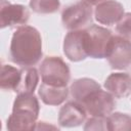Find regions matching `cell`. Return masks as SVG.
Masks as SVG:
<instances>
[{
    "instance_id": "obj_20",
    "label": "cell",
    "mask_w": 131,
    "mask_h": 131,
    "mask_svg": "<svg viewBox=\"0 0 131 131\" xmlns=\"http://www.w3.org/2000/svg\"><path fill=\"white\" fill-rule=\"evenodd\" d=\"M84 130H108L107 117H91L87 120Z\"/></svg>"
},
{
    "instance_id": "obj_4",
    "label": "cell",
    "mask_w": 131,
    "mask_h": 131,
    "mask_svg": "<svg viewBox=\"0 0 131 131\" xmlns=\"http://www.w3.org/2000/svg\"><path fill=\"white\" fill-rule=\"evenodd\" d=\"M61 21L66 29L70 31L81 30L92 23L91 5L78 1L67 6L61 12Z\"/></svg>"
},
{
    "instance_id": "obj_13",
    "label": "cell",
    "mask_w": 131,
    "mask_h": 131,
    "mask_svg": "<svg viewBox=\"0 0 131 131\" xmlns=\"http://www.w3.org/2000/svg\"><path fill=\"white\" fill-rule=\"evenodd\" d=\"M38 94L41 100L48 105H59L61 104L69 95V89L67 86L58 87L42 83L39 87Z\"/></svg>"
},
{
    "instance_id": "obj_6",
    "label": "cell",
    "mask_w": 131,
    "mask_h": 131,
    "mask_svg": "<svg viewBox=\"0 0 131 131\" xmlns=\"http://www.w3.org/2000/svg\"><path fill=\"white\" fill-rule=\"evenodd\" d=\"M81 104L86 113L92 117H107L116 107L115 97L110 92L101 90V88L90 93Z\"/></svg>"
},
{
    "instance_id": "obj_18",
    "label": "cell",
    "mask_w": 131,
    "mask_h": 131,
    "mask_svg": "<svg viewBox=\"0 0 131 131\" xmlns=\"http://www.w3.org/2000/svg\"><path fill=\"white\" fill-rule=\"evenodd\" d=\"M30 7L36 13L50 14L55 13L59 7V0H30Z\"/></svg>"
},
{
    "instance_id": "obj_7",
    "label": "cell",
    "mask_w": 131,
    "mask_h": 131,
    "mask_svg": "<svg viewBox=\"0 0 131 131\" xmlns=\"http://www.w3.org/2000/svg\"><path fill=\"white\" fill-rule=\"evenodd\" d=\"M105 58L112 69L124 70L131 64V42L122 36H113Z\"/></svg>"
},
{
    "instance_id": "obj_19",
    "label": "cell",
    "mask_w": 131,
    "mask_h": 131,
    "mask_svg": "<svg viewBox=\"0 0 131 131\" xmlns=\"http://www.w3.org/2000/svg\"><path fill=\"white\" fill-rule=\"evenodd\" d=\"M116 30L120 36L131 40V12L124 13L122 18L117 23Z\"/></svg>"
},
{
    "instance_id": "obj_11",
    "label": "cell",
    "mask_w": 131,
    "mask_h": 131,
    "mask_svg": "<svg viewBox=\"0 0 131 131\" xmlns=\"http://www.w3.org/2000/svg\"><path fill=\"white\" fill-rule=\"evenodd\" d=\"M86 111L77 101H69L63 104L58 114V123L61 127L73 128L82 125L86 120Z\"/></svg>"
},
{
    "instance_id": "obj_9",
    "label": "cell",
    "mask_w": 131,
    "mask_h": 131,
    "mask_svg": "<svg viewBox=\"0 0 131 131\" xmlns=\"http://www.w3.org/2000/svg\"><path fill=\"white\" fill-rule=\"evenodd\" d=\"M30 18V12L25 5L11 4L7 0H1L0 19L1 28L26 25Z\"/></svg>"
},
{
    "instance_id": "obj_2",
    "label": "cell",
    "mask_w": 131,
    "mask_h": 131,
    "mask_svg": "<svg viewBox=\"0 0 131 131\" xmlns=\"http://www.w3.org/2000/svg\"><path fill=\"white\" fill-rule=\"evenodd\" d=\"M39 112L40 104L34 93H18L13 102L12 113L7 119V129L11 131L35 130Z\"/></svg>"
},
{
    "instance_id": "obj_15",
    "label": "cell",
    "mask_w": 131,
    "mask_h": 131,
    "mask_svg": "<svg viewBox=\"0 0 131 131\" xmlns=\"http://www.w3.org/2000/svg\"><path fill=\"white\" fill-rule=\"evenodd\" d=\"M21 72L19 69H16L9 64H3L1 68L0 74V87L2 90L14 91L16 90Z\"/></svg>"
},
{
    "instance_id": "obj_8",
    "label": "cell",
    "mask_w": 131,
    "mask_h": 131,
    "mask_svg": "<svg viewBox=\"0 0 131 131\" xmlns=\"http://www.w3.org/2000/svg\"><path fill=\"white\" fill-rule=\"evenodd\" d=\"M63 53L72 61H81L88 56L86 30H74L66 35Z\"/></svg>"
},
{
    "instance_id": "obj_10",
    "label": "cell",
    "mask_w": 131,
    "mask_h": 131,
    "mask_svg": "<svg viewBox=\"0 0 131 131\" xmlns=\"http://www.w3.org/2000/svg\"><path fill=\"white\" fill-rule=\"evenodd\" d=\"M124 15L123 5L116 0H105L96 5L94 10L95 19L106 26H113L117 24Z\"/></svg>"
},
{
    "instance_id": "obj_12",
    "label": "cell",
    "mask_w": 131,
    "mask_h": 131,
    "mask_svg": "<svg viewBox=\"0 0 131 131\" xmlns=\"http://www.w3.org/2000/svg\"><path fill=\"white\" fill-rule=\"evenodd\" d=\"M104 88L116 98L127 97L131 93V76L127 73H113L105 79Z\"/></svg>"
},
{
    "instance_id": "obj_17",
    "label": "cell",
    "mask_w": 131,
    "mask_h": 131,
    "mask_svg": "<svg viewBox=\"0 0 131 131\" xmlns=\"http://www.w3.org/2000/svg\"><path fill=\"white\" fill-rule=\"evenodd\" d=\"M107 126L111 131H130L131 116L122 113H112L107 116Z\"/></svg>"
},
{
    "instance_id": "obj_5",
    "label": "cell",
    "mask_w": 131,
    "mask_h": 131,
    "mask_svg": "<svg viewBox=\"0 0 131 131\" xmlns=\"http://www.w3.org/2000/svg\"><path fill=\"white\" fill-rule=\"evenodd\" d=\"M87 33L88 56L92 58H105L113 34L106 28L91 25L85 29Z\"/></svg>"
},
{
    "instance_id": "obj_1",
    "label": "cell",
    "mask_w": 131,
    "mask_h": 131,
    "mask_svg": "<svg viewBox=\"0 0 131 131\" xmlns=\"http://www.w3.org/2000/svg\"><path fill=\"white\" fill-rule=\"evenodd\" d=\"M10 59L23 67L36 66L42 55V39L38 30L31 26H21L13 33L10 43Z\"/></svg>"
},
{
    "instance_id": "obj_16",
    "label": "cell",
    "mask_w": 131,
    "mask_h": 131,
    "mask_svg": "<svg viewBox=\"0 0 131 131\" xmlns=\"http://www.w3.org/2000/svg\"><path fill=\"white\" fill-rule=\"evenodd\" d=\"M21 75L18 86L15 92L18 93H34L39 82V74L34 67H28L20 69Z\"/></svg>"
},
{
    "instance_id": "obj_14",
    "label": "cell",
    "mask_w": 131,
    "mask_h": 131,
    "mask_svg": "<svg viewBox=\"0 0 131 131\" xmlns=\"http://www.w3.org/2000/svg\"><path fill=\"white\" fill-rule=\"evenodd\" d=\"M98 89H100V85L95 80L90 78L77 79L72 83L70 87V91L74 100L79 102L80 104L90 93Z\"/></svg>"
},
{
    "instance_id": "obj_3",
    "label": "cell",
    "mask_w": 131,
    "mask_h": 131,
    "mask_svg": "<svg viewBox=\"0 0 131 131\" xmlns=\"http://www.w3.org/2000/svg\"><path fill=\"white\" fill-rule=\"evenodd\" d=\"M39 72L42 82L53 86L64 87L69 84L71 79L69 66L59 56L45 57L39 68Z\"/></svg>"
},
{
    "instance_id": "obj_21",
    "label": "cell",
    "mask_w": 131,
    "mask_h": 131,
    "mask_svg": "<svg viewBox=\"0 0 131 131\" xmlns=\"http://www.w3.org/2000/svg\"><path fill=\"white\" fill-rule=\"evenodd\" d=\"M81 1H83L87 4H89V5H97V4H99V3H101L105 0H81Z\"/></svg>"
}]
</instances>
